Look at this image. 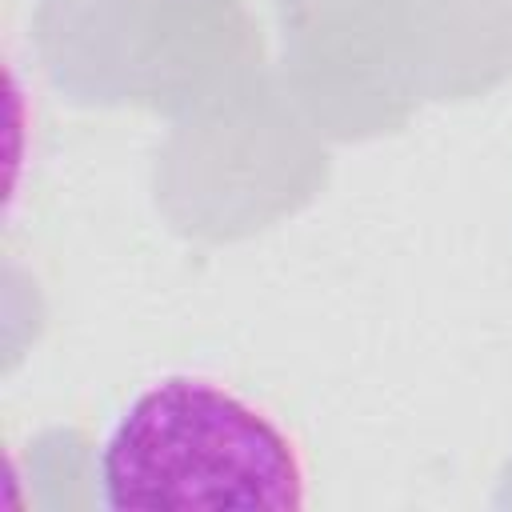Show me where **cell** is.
<instances>
[{"mask_svg":"<svg viewBox=\"0 0 512 512\" xmlns=\"http://www.w3.org/2000/svg\"><path fill=\"white\" fill-rule=\"evenodd\" d=\"M36 44L52 80L84 104L188 116L260 72L240 0H44Z\"/></svg>","mask_w":512,"mask_h":512,"instance_id":"7a4b0ae2","label":"cell"},{"mask_svg":"<svg viewBox=\"0 0 512 512\" xmlns=\"http://www.w3.org/2000/svg\"><path fill=\"white\" fill-rule=\"evenodd\" d=\"M284 88L332 136L396 128L416 104L408 0H276Z\"/></svg>","mask_w":512,"mask_h":512,"instance_id":"277c9868","label":"cell"},{"mask_svg":"<svg viewBox=\"0 0 512 512\" xmlns=\"http://www.w3.org/2000/svg\"><path fill=\"white\" fill-rule=\"evenodd\" d=\"M420 96H472L512 72V0H408Z\"/></svg>","mask_w":512,"mask_h":512,"instance_id":"5b68a950","label":"cell"},{"mask_svg":"<svg viewBox=\"0 0 512 512\" xmlns=\"http://www.w3.org/2000/svg\"><path fill=\"white\" fill-rule=\"evenodd\" d=\"M100 496L120 512H284L304 504V464L244 396L168 376L144 388L100 452Z\"/></svg>","mask_w":512,"mask_h":512,"instance_id":"6da1fadb","label":"cell"},{"mask_svg":"<svg viewBox=\"0 0 512 512\" xmlns=\"http://www.w3.org/2000/svg\"><path fill=\"white\" fill-rule=\"evenodd\" d=\"M320 128L264 72L188 112L156 164V200L200 240H236L300 208L324 180Z\"/></svg>","mask_w":512,"mask_h":512,"instance_id":"3957f363","label":"cell"}]
</instances>
